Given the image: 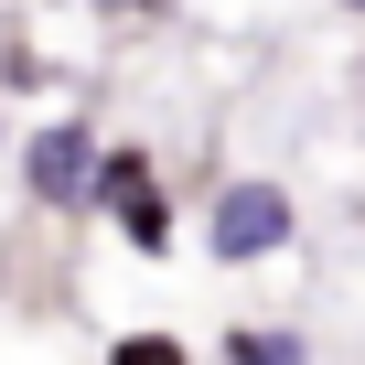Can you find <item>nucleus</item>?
I'll return each mask as SVG.
<instances>
[{
  "label": "nucleus",
  "mask_w": 365,
  "mask_h": 365,
  "mask_svg": "<svg viewBox=\"0 0 365 365\" xmlns=\"http://www.w3.org/2000/svg\"><path fill=\"white\" fill-rule=\"evenodd\" d=\"M290 237V194L279 182H226L215 194V258H269Z\"/></svg>",
  "instance_id": "nucleus-1"
},
{
  "label": "nucleus",
  "mask_w": 365,
  "mask_h": 365,
  "mask_svg": "<svg viewBox=\"0 0 365 365\" xmlns=\"http://www.w3.org/2000/svg\"><path fill=\"white\" fill-rule=\"evenodd\" d=\"M97 140L76 129V118H54V129H33V150H22V172H33V194H54V205H76V194H97V161H86Z\"/></svg>",
  "instance_id": "nucleus-2"
},
{
  "label": "nucleus",
  "mask_w": 365,
  "mask_h": 365,
  "mask_svg": "<svg viewBox=\"0 0 365 365\" xmlns=\"http://www.w3.org/2000/svg\"><path fill=\"white\" fill-rule=\"evenodd\" d=\"M129 194H150V161L140 150H108L97 161V205H129Z\"/></svg>",
  "instance_id": "nucleus-3"
},
{
  "label": "nucleus",
  "mask_w": 365,
  "mask_h": 365,
  "mask_svg": "<svg viewBox=\"0 0 365 365\" xmlns=\"http://www.w3.org/2000/svg\"><path fill=\"white\" fill-rule=\"evenodd\" d=\"M161 226H172V205H161V182L118 205V237H129V247H161Z\"/></svg>",
  "instance_id": "nucleus-4"
},
{
  "label": "nucleus",
  "mask_w": 365,
  "mask_h": 365,
  "mask_svg": "<svg viewBox=\"0 0 365 365\" xmlns=\"http://www.w3.org/2000/svg\"><path fill=\"white\" fill-rule=\"evenodd\" d=\"M108 365H182V344H172V333H129Z\"/></svg>",
  "instance_id": "nucleus-5"
},
{
  "label": "nucleus",
  "mask_w": 365,
  "mask_h": 365,
  "mask_svg": "<svg viewBox=\"0 0 365 365\" xmlns=\"http://www.w3.org/2000/svg\"><path fill=\"white\" fill-rule=\"evenodd\" d=\"M237 365H301V344H290V333H247V344H237Z\"/></svg>",
  "instance_id": "nucleus-6"
},
{
  "label": "nucleus",
  "mask_w": 365,
  "mask_h": 365,
  "mask_svg": "<svg viewBox=\"0 0 365 365\" xmlns=\"http://www.w3.org/2000/svg\"><path fill=\"white\" fill-rule=\"evenodd\" d=\"M344 11H365V0H344Z\"/></svg>",
  "instance_id": "nucleus-7"
}]
</instances>
